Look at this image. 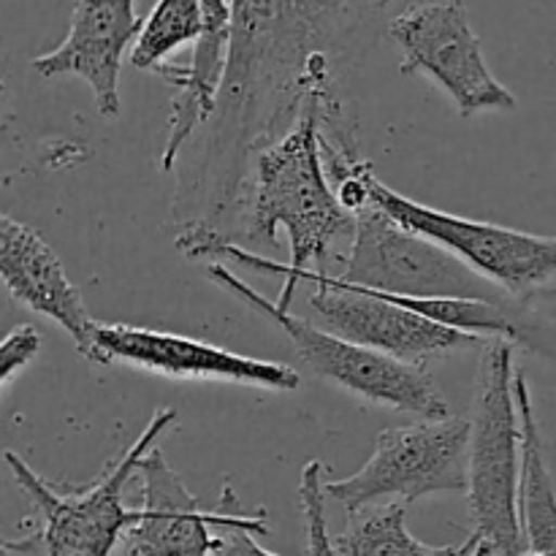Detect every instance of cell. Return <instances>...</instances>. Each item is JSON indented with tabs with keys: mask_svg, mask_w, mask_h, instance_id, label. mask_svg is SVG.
<instances>
[{
	"mask_svg": "<svg viewBox=\"0 0 556 556\" xmlns=\"http://www.w3.org/2000/svg\"><path fill=\"white\" fill-rule=\"evenodd\" d=\"M391 0H231V43L215 114L177 163L172 217L215 233L244 188L253 157L280 141L309 106L320 136L358 150L345 79L383 27Z\"/></svg>",
	"mask_w": 556,
	"mask_h": 556,
	"instance_id": "cell-1",
	"label": "cell"
},
{
	"mask_svg": "<svg viewBox=\"0 0 556 556\" xmlns=\"http://www.w3.org/2000/svg\"><path fill=\"white\" fill-rule=\"evenodd\" d=\"M318 106L253 157L244 188L215 233H177L188 258L226 255L239 266L282 277V293L302 271H324L329 261L345 266L356 215L345 210L324 166Z\"/></svg>",
	"mask_w": 556,
	"mask_h": 556,
	"instance_id": "cell-2",
	"label": "cell"
},
{
	"mask_svg": "<svg viewBox=\"0 0 556 556\" xmlns=\"http://www.w3.org/2000/svg\"><path fill=\"white\" fill-rule=\"evenodd\" d=\"M514 348L492 340L483 348L470 413L467 508L472 535L494 556H527L519 514L521 418L516 405Z\"/></svg>",
	"mask_w": 556,
	"mask_h": 556,
	"instance_id": "cell-3",
	"label": "cell"
},
{
	"mask_svg": "<svg viewBox=\"0 0 556 556\" xmlns=\"http://www.w3.org/2000/svg\"><path fill=\"white\" fill-rule=\"evenodd\" d=\"M177 421L172 407H163L134 445L103 470L101 478L79 489H58L43 481L22 456L5 451V462L22 492L33 500L41 525L36 535L22 543L5 541V552L41 546L47 556H112L125 532L139 519V508H128L125 486L139 472L141 459L155 448V440Z\"/></svg>",
	"mask_w": 556,
	"mask_h": 556,
	"instance_id": "cell-4",
	"label": "cell"
},
{
	"mask_svg": "<svg viewBox=\"0 0 556 556\" xmlns=\"http://www.w3.org/2000/svg\"><path fill=\"white\" fill-rule=\"evenodd\" d=\"M206 277L217 288H223L231 296H237L239 302L253 307L258 315H264L266 320H271L291 340L299 358L318 378L340 386L342 391H351L353 396L369 402V405L410 413V416L418 418H434V421L451 416L448 402L440 394L427 367L396 362V358L369 351L358 342L345 340L334 331L318 329L309 320L296 318L291 309H282L277 302L261 296L253 286H248L239 275H233L226 264H217V261L210 264L206 266Z\"/></svg>",
	"mask_w": 556,
	"mask_h": 556,
	"instance_id": "cell-5",
	"label": "cell"
},
{
	"mask_svg": "<svg viewBox=\"0 0 556 556\" xmlns=\"http://www.w3.org/2000/svg\"><path fill=\"white\" fill-rule=\"evenodd\" d=\"M369 201L410 231L443 244L470 269L508 293L514 302L535 307L556 302V237L516 231L500 223L470 220L396 193L369 177Z\"/></svg>",
	"mask_w": 556,
	"mask_h": 556,
	"instance_id": "cell-6",
	"label": "cell"
},
{
	"mask_svg": "<svg viewBox=\"0 0 556 556\" xmlns=\"http://www.w3.org/2000/svg\"><path fill=\"white\" fill-rule=\"evenodd\" d=\"M467 451L470 418H424L383 429L362 470L326 481V494L353 516L389 497L410 505L429 494L467 492Z\"/></svg>",
	"mask_w": 556,
	"mask_h": 556,
	"instance_id": "cell-7",
	"label": "cell"
},
{
	"mask_svg": "<svg viewBox=\"0 0 556 556\" xmlns=\"http://www.w3.org/2000/svg\"><path fill=\"white\" fill-rule=\"evenodd\" d=\"M342 282L391 296L413 299H483L508 304L514 299L478 275L443 244L410 231L369 201L356 215L351 253Z\"/></svg>",
	"mask_w": 556,
	"mask_h": 556,
	"instance_id": "cell-8",
	"label": "cell"
},
{
	"mask_svg": "<svg viewBox=\"0 0 556 556\" xmlns=\"http://www.w3.org/2000/svg\"><path fill=\"white\" fill-rule=\"evenodd\" d=\"M402 49L400 71L438 81L462 117L508 112L516 98L483 60L481 38L470 25L465 0H421L386 25Z\"/></svg>",
	"mask_w": 556,
	"mask_h": 556,
	"instance_id": "cell-9",
	"label": "cell"
},
{
	"mask_svg": "<svg viewBox=\"0 0 556 556\" xmlns=\"http://www.w3.org/2000/svg\"><path fill=\"white\" fill-rule=\"evenodd\" d=\"M302 282L315 286L309 296V307L315 309L320 324L345 340L378 351L396 362L427 367L429 362L456 356L470 348H486L483 337L467 334V331L451 329V326L434 324L402 304L389 302L372 291L358 286H348L340 277L324 275V271H302L296 275L293 286L280 293L277 304L291 309L293 293Z\"/></svg>",
	"mask_w": 556,
	"mask_h": 556,
	"instance_id": "cell-10",
	"label": "cell"
},
{
	"mask_svg": "<svg viewBox=\"0 0 556 556\" xmlns=\"http://www.w3.org/2000/svg\"><path fill=\"white\" fill-rule=\"evenodd\" d=\"M87 362L125 364L174 380H223L282 394L302 386V375L288 364L242 356L172 331L125 324H96Z\"/></svg>",
	"mask_w": 556,
	"mask_h": 556,
	"instance_id": "cell-11",
	"label": "cell"
},
{
	"mask_svg": "<svg viewBox=\"0 0 556 556\" xmlns=\"http://www.w3.org/2000/svg\"><path fill=\"white\" fill-rule=\"evenodd\" d=\"M136 476L141 481L139 519L125 532L119 556H206L215 541L212 527H253L258 535H269L266 510L244 516L201 508L157 448L141 459Z\"/></svg>",
	"mask_w": 556,
	"mask_h": 556,
	"instance_id": "cell-12",
	"label": "cell"
},
{
	"mask_svg": "<svg viewBox=\"0 0 556 556\" xmlns=\"http://www.w3.org/2000/svg\"><path fill=\"white\" fill-rule=\"evenodd\" d=\"M141 27L134 0H74L68 33L58 47L33 58V71L43 79L79 76L90 85L101 117H117L125 49L136 43Z\"/></svg>",
	"mask_w": 556,
	"mask_h": 556,
	"instance_id": "cell-13",
	"label": "cell"
},
{
	"mask_svg": "<svg viewBox=\"0 0 556 556\" xmlns=\"http://www.w3.org/2000/svg\"><path fill=\"white\" fill-rule=\"evenodd\" d=\"M0 277L16 302L54 320L76 342L79 356H90L92 329L98 320L87 313L79 288L65 275L63 261L49 248L47 239L36 228L11 217H0Z\"/></svg>",
	"mask_w": 556,
	"mask_h": 556,
	"instance_id": "cell-14",
	"label": "cell"
},
{
	"mask_svg": "<svg viewBox=\"0 0 556 556\" xmlns=\"http://www.w3.org/2000/svg\"><path fill=\"white\" fill-rule=\"evenodd\" d=\"M204 14V33L193 43V58L185 65H161L155 71L161 79L174 87L168 134L163 144L161 168L174 172L185 147L212 119L220 96L223 76L231 43V0H199Z\"/></svg>",
	"mask_w": 556,
	"mask_h": 556,
	"instance_id": "cell-15",
	"label": "cell"
},
{
	"mask_svg": "<svg viewBox=\"0 0 556 556\" xmlns=\"http://www.w3.org/2000/svg\"><path fill=\"white\" fill-rule=\"evenodd\" d=\"M514 389L521 418L519 514L527 541V554L556 556V489L546 462L541 424H538L535 405H532L530 383H527L521 369H516Z\"/></svg>",
	"mask_w": 556,
	"mask_h": 556,
	"instance_id": "cell-16",
	"label": "cell"
},
{
	"mask_svg": "<svg viewBox=\"0 0 556 556\" xmlns=\"http://www.w3.org/2000/svg\"><path fill=\"white\" fill-rule=\"evenodd\" d=\"M405 503L367 508L351 516V527L334 538L337 556H470L478 538L470 535L459 546H429L410 535Z\"/></svg>",
	"mask_w": 556,
	"mask_h": 556,
	"instance_id": "cell-17",
	"label": "cell"
},
{
	"mask_svg": "<svg viewBox=\"0 0 556 556\" xmlns=\"http://www.w3.org/2000/svg\"><path fill=\"white\" fill-rule=\"evenodd\" d=\"M204 33V14L199 0H157L144 16L139 38L130 49V65L155 74L168 54L185 43H195Z\"/></svg>",
	"mask_w": 556,
	"mask_h": 556,
	"instance_id": "cell-18",
	"label": "cell"
},
{
	"mask_svg": "<svg viewBox=\"0 0 556 556\" xmlns=\"http://www.w3.org/2000/svg\"><path fill=\"white\" fill-rule=\"evenodd\" d=\"M326 478L324 465L318 459L307 462L299 483V500H302L304 525H307L309 556H337L334 538L329 535V521H326Z\"/></svg>",
	"mask_w": 556,
	"mask_h": 556,
	"instance_id": "cell-19",
	"label": "cell"
},
{
	"mask_svg": "<svg viewBox=\"0 0 556 556\" xmlns=\"http://www.w3.org/2000/svg\"><path fill=\"white\" fill-rule=\"evenodd\" d=\"M41 351V334L33 326H16L0 345V389H9L11 380L33 362Z\"/></svg>",
	"mask_w": 556,
	"mask_h": 556,
	"instance_id": "cell-20",
	"label": "cell"
},
{
	"mask_svg": "<svg viewBox=\"0 0 556 556\" xmlns=\"http://www.w3.org/2000/svg\"><path fill=\"white\" fill-rule=\"evenodd\" d=\"M255 535H258V532H255L253 527H223V530H217L206 556H280L266 552V548L255 541Z\"/></svg>",
	"mask_w": 556,
	"mask_h": 556,
	"instance_id": "cell-21",
	"label": "cell"
},
{
	"mask_svg": "<svg viewBox=\"0 0 556 556\" xmlns=\"http://www.w3.org/2000/svg\"><path fill=\"white\" fill-rule=\"evenodd\" d=\"M470 556H494L492 552H489V548H483L481 546V543H478V548H476V552H472ZM527 556H532V554H527Z\"/></svg>",
	"mask_w": 556,
	"mask_h": 556,
	"instance_id": "cell-22",
	"label": "cell"
}]
</instances>
